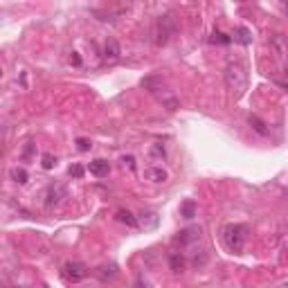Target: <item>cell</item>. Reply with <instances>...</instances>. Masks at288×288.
Returning <instances> with one entry per match:
<instances>
[{"instance_id": "cell-1", "label": "cell", "mask_w": 288, "mask_h": 288, "mask_svg": "<svg viewBox=\"0 0 288 288\" xmlns=\"http://www.w3.org/2000/svg\"><path fill=\"white\" fill-rule=\"evenodd\" d=\"M223 77H225V86L232 90L236 97L243 95V90L248 86V70H246V65L241 63V61H232V63H228Z\"/></svg>"}, {"instance_id": "cell-2", "label": "cell", "mask_w": 288, "mask_h": 288, "mask_svg": "<svg viewBox=\"0 0 288 288\" xmlns=\"http://www.w3.org/2000/svg\"><path fill=\"white\" fill-rule=\"evenodd\" d=\"M221 239L230 252H241L248 239V225L243 223H230L221 230Z\"/></svg>"}, {"instance_id": "cell-3", "label": "cell", "mask_w": 288, "mask_h": 288, "mask_svg": "<svg viewBox=\"0 0 288 288\" xmlns=\"http://www.w3.org/2000/svg\"><path fill=\"white\" fill-rule=\"evenodd\" d=\"M68 196V191L63 185H52V187L45 189L43 194V205L48 207V210H54V207H59L61 203H63V198Z\"/></svg>"}, {"instance_id": "cell-4", "label": "cell", "mask_w": 288, "mask_h": 288, "mask_svg": "<svg viewBox=\"0 0 288 288\" xmlns=\"http://www.w3.org/2000/svg\"><path fill=\"white\" fill-rule=\"evenodd\" d=\"M61 273H63V277L68 281H72V284H77V281L88 277V268L83 266V263H79V261H68Z\"/></svg>"}, {"instance_id": "cell-5", "label": "cell", "mask_w": 288, "mask_h": 288, "mask_svg": "<svg viewBox=\"0 0 288 288\" xmlns=\"http://www.w3.org/2000/svg\"><path fill=\"white\" fill-rule=\"evenodd\" d=\"M101 59H104L106 65L120 63V59H122V48H120V43H117L115 38H108V41L104 43V52H101Z\"/></svg>"}, {"instance_id": "cell-6", "label": "cell", "mask_w": 288, "mask_h": 288, "mask_svg": "<svg viewBox=\"0 0 288 288\" xmlns=\"http://www.w3.org/2000/svg\"><path fill=\"white\" fill-rule=\"evenodd\" d=\"M144 178L149 180V183H153V185H162V183H167V180H169V171L165 167L151 165V167L144 169Z\"/></svg>"}, {"instance_id": "cell-7", "label": "cell", "mask_w": 288, "mask_h": 288, "mask_svg": "<svg viewBox=\"0 0 288 288\" xmlns=\"http://www.w3.org/2000/svg\"><path fill=\"white\" fill-rule=\"evenodd\" d=\"M198 239H201V228H196V225L180 230L178 236H176V241H178L180 246H191V243H196Z\"/></svg>"}, {"instance_id": "cell-8", "label": "cell", "mask_w": 288, "mask_h": 288, "mask_svg": "<svg viewBox=\"0 0 288 288\" xmlns=\"http://www.w3.org/2000/svg\"><path fill=\"white\" fill-rule=\"evenodd\" d=\"M169 18H160L156 23V43L158 45H165L169 41V36H171L173 30H169Z\"/></svg>"}, {"instance_id": "cell-9", "label": "cell", "mask_w": 288, "mask_h": 288, "mask_svg": "<svg viewBox=\"0 0 288 288\" xmlns=\"http://www.w3.org/2000/svg\"><path fill=\"white\" fill-rule=\"evenodd\" d=\"M88 171L93 173L95 178H106V176L110 173V165H108V160H101V158H99V160H93V162H90V165H88Z\"/></svg>"}, {"instance_id": "cell-10", "label": "cell", "mask_w": 288, "mask_h": 288, "mask_svg": "<svg viewBox=\"0 0 288 288\" xmlns=\"http://www.w3.org/2000/svg\"><path fill=\"white\" fill-rule=\"evenodd\" d=\"M270 48L275 50L277 56H288V36L286 34H275L270 38Z\"/></svg>"}, {"instance_id": "cell-11", "label": "cell", "mask_w": 288, "mask_h": 288, "mask_svg": "<svg viewBox=\"0 0 288 288\" xmlns=\"http://www.w3.org/2000/svg\"><path fill=\"white\" fill-rule=\"evenodd\" d=\"M115 218L120 223H124L126 225V228H131V230H135L140 225V218L135 216L133 212H128V210H117V214H115Z\"/></svg>"}, {"instance_id": "cell-12", "label": "cell", "mask_w": 288, "mask_h": 288, "mask_svg": "<svg viewBox=\"0 0 288 288\" xmlns=\"http://www.w3.org/2000/svg\"><path fill=\"white\" fill-rule=\"evenodd\" d=\"M9 178L14 180L16 185H27V180H30V173H27V169L25 167H11L9 169Z\"/></svg>"}, {"instance_id": "cell-13", "label": "cell", "mask_w": 288, "mask_h": 288, "mask_svg": "<svg viewBox=\"0 0 288 288\" xmlns=\"http://www.w3.org/2000/svg\"><path fill=\"white\" fill-rule=\"evenodd\" d=\"M149 158H153V160H165L167 158V146L162 142H151L149 144Z\"/></svg>"}, {"instance_id": "cell-14", "label": "cell", "mask_w": 288, "mask_h": 288, "mask_svg": "<svg viewBox=\"0 0 288 288\" xmlns=\"http://www.w3.org/2000/svg\"><path fill=\"white\" fill-rule=\"evenodd\" d=\"M95 275H97V277H99L101 281L113 279V277L117 275V266H115V263H104V266H99V268H97V273H95Z\"/></svg>"}, {"instance_id": "cell-15", "label": "cell", "mask_w": 288, "mask_h": 288, "mask_svg": "<svg viewBox=\"0 0 288 288\" xmlns=\"http://www.w3.org/2000/svg\"><path fill=\"white\" fill-rule=\"evenodd\" d=\"M169 266H171L173 273H183L185 270V257L180 252H171L169 255Z\"/></svg>"}, {"instance_id": "cell-16", "label": "cell", "mask_w": 288, "mask_h": 288, "mask_svg": "<svg viewBox=\"0 0 288 288\" xmlns=\"http://www.w3.org/2000/svg\"><path fill=\"white\" fill-rule=\"evenodd\" d=\"M140 225H144V228H156L158 225V214L156 212H142L140 214Z\"/></svg>"}, {"instance_id": "cell-17", "label": "cell", "mask_w": 288, "mask_h": 288, "mask_svg": "<svg viewBox=\"0 0 288 288\" xmlns=\"http://www.w3.org/2000/svg\"><path fill=\"white\" fill-rule=\"evenodd\" d=\"M180 214H183L185 218L196 216V203H194V201H185L183 205H180Z\"/></svg>"}, {"instance_id": "cell-18", "label": "cell", "mask_w": 288, "mask_h": 288, "mask_svg": "<svg viewBox=\"0 0 288 288\" xmlns=\"http://www.w3.org/2000/svg\"><path fill=\"white\" fill-rule=\"evenodd\" d=\"M248 122H250V124H252V128H255V131H257L259 135H266V133H268V128H266V124H263L261 120H259V117H257V115H250V117H248Z\"/></svg>"}, {"instance_id": "cell-19", "label": "cell", "mask_w": 288, "mask_h": 288, "mask_svg": "<svg viewBox=\"0 0 288 288\" xmlns=\"http://www.w3.org/2000/svg\"><path fill=\"white\" fill-rule=\"evenodd\" d=\"M236 38H239L243 45H250L252 43V36H250V30H246V27H239L236 30Z\"/></svg>"}, {"instance_id": "cell-20", "label": "cell", "mask_w": 288, "mask_h": 288, "mask_svg": "<svg viewBox=\"0 0 288 288\" xmlns=\"http://www.w3.org/2000/svg\"><path fill=\"white\" fill-rule=\"evenodd\" d=\"M230 41H232V38L225 36V34H221V32H214L212 38H210V43H218V45H228Z\"/></svg>"}, {"instance_id": "cell-21", "label": "cell", "mask_w": 288, "mask_h": 288, "mask_svg": "<svg viewBox=\"0 0 288 288\" xmlns=\"http://www.w3.org/2000/svg\"><path fill=\"white\" fill-rule=\"evenodd\" d=\"M34 151H36V144H34V142H27L25 144V149H23V153H20V160H30V158L34 156Z\"/></svg>"}, {"instance_id": "cell-22", "label": "cell", "mask_w": 288, "mask_h": 288, "mask_svg": "<svg viewBox=\"0 0 288 288\" xmlns=\"http://www.w3.org/2000/svg\"><path fill=\"white\" fill-rule=\"evenodd\" d=\"M120 162H122L124 169H128V171H133V169H135V158L133 156H122Z\"/></svg>"}, {"instance_id": "cell-23", "label": "cell", "mask_w": 288, "mask_h": 288, "mask_svg": "<svg viewBox=\"0 0 288 288\" xmlns=\"http://www.w3.org/2000/svg\"><path fill=\"white\" fill-rule=\"evenodd\" d=\"M54 167H56V158L50 156V153H45L43 156V169H48V171H50V169H54Z\"/></svg>"}, {"instance_id": "cell-24", "label": "cell", "mask_w": 288, "mask_h": 288, "mask_svg": "<svg viewBox=\"0 0 288 288\" xmlns=\"http://www.w3.org/2000/svg\"><path fill=\"white\" fill-rule=\"evenodd\" d=\"M77 149L79 151H90V149H93V142H90L88 138H79L77 140Z\"/></svg>"}, {"instance_id": "cell-25", "label": "cell", "mask_w": 288, "mask_h": 288, "mask_svg": "<svg viewBox=\"0 0 288 288\" xmlns=\"http://www.w3.org/2000/svg\"><path fill=\"white\" fill-rule=\"evenodd\" d=\"M68 65L81 68V59H79V54H77V52H68Z\"/></svg>"}, {"instance_id": "cell-26", "label": "cell", "mask_w": 288, "mask_h": 288, "mask_svg": "<svg viewBox=\"0 0 288 288\" xmlns=\"http://www.w3.org/2000/svg\"><path fill=\"white\" fill-rule=\"evenodd\" d=\"M68 173H70L72 178H81L83 176V167L81 165H72L70 169H68Z\"/></svg>"}, {"instance_id": "cell-27", "label": "cell", "mask_w": 288, "mask_h": 288, "mask_svg": "<svg viewBox=\"0 0 288 288\" xmlns=\"http://www.w3.org/2000/svg\"><path fill=\"white\" fill-rule=\"evenodd\" d=\"M133 288H149V284H146V281H142V279H140V281H138V284H135Z\"/></svg>"}, {"instance_id": "cell-28", "label": "cell", "mask_w": 288, "mask_h": 288, "mask_svg": "<svg viewBox=\"0 0 288 288\" xmlns=\"http://www.w3.org/2000/svg\"><path fill=\"white\" fill-rule=\"evenodd\" d=\"M11 288H20V286H11Z\"/></svg>"}]
</instances>
